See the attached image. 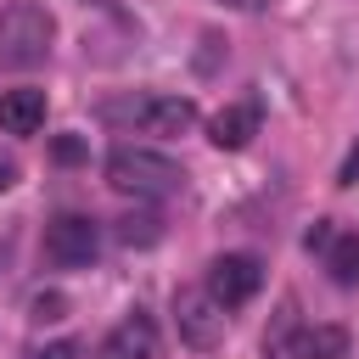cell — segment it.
I'll list each match as a JSON object with an SVG mask.
<instances>
[{
  "mask_svg": "<svg viewBox=\"0 0 359 359\" xmlns=\"http://www.w3.org/2000/svg\"><path fill=\"white\" fill-rule=\"evenodd\" d=\"M50 39H56V22L45 6L17 0L0 11V62L6 67H39L50 56Z\"/></svg>",
  "mask_w": 359,
  "mask_h": 359,
  "instance_id": "cell-3",
  "label": "cell"
},
{
  "mask_svg": "<svg viewBox=\"0 0 359 359\" xmlns=\"http://www.w3.org/2000/svg\"><path fill=\"white\" fill-rule=\"evenodd\" d=\"M252 135H258V101H236V107L213 112V123H208V140L219 151H241Z\"/></svg>",
  "mask_w": 359,
  "mask_h": 359,
  "instance_id": "cell-9",
  "label": "cell"
},
{
  "mask_svg": "<svg viewBox=\"0 0 359 359\" xmlns=\"http://www.w3.org/2000/svg\"><path fill=\"white\" fill-rule=\"evenodd\" d=\"M95 247H101V236L84 213H62V219L45 224V258L62 264V269H84L95 258Z\"/></svg>",
  "mask_w": 359,
  "mask_h": 359,
  "instance_id": "cell-7",
  "label": "cell"
},
{
  "mask_svg": "<svg viewBox=\"0 0 359 359\" xmlns=\"http://www.w3.org/2000/svg\"><path fill=\"white\" fill-rule=\"evenodd\" d=\"M62 314H67V297H62V292H39V297H34V320H39V325H45V320H62Z\"/></svg>",
  "mask_w": 359,
  "mask_h": 359,
  "instance_id": "cell-13",
  "label": "cell"
},
{
  "mask_svg": "<svg viewBox=\"0 0 359 359\" xmlns=\"http://www.w3.org/2000/svg\"><path fill=\"white\" fill-rule=\"evenodd\" d=\"M50 157H56V163H79V157H84V140H73V135H62V140L50 146Z\"/></svg>",
  "mask_w": 359,
  "mask_h": 359,
  "instance_id": "cell-15",
  "label": "cell"
},
{
  "mask_svg": "<svg viewBox=\"0 0 359 359\" xmlns=\"http://www.w3.org/2000/svg\"><path fill=\"white\" fill-rule=\"evenodd\" d=\"M174 320H180V337L191 348H202V353L224 342V309L213 303L208 286H180L174 292Z\"/></svg>",
  "mask_w": 359,
  "mask_h": 359,
  "instance_id": "cell-6",
  "label": "cell"
},
{
  "mask_svg": "<svg viewBox=\"0 0 359 359\" xmlns=\"http://www.w3.org/2000/svg\"><path fill=\"white\" fill-rule=\"evenodd\" d=\"M325 269H331L337 286H359V236H353V230H348V236L337 230V241L325 247Z\"/></svg>",
  "mask_w": 359,
  "mask_h": 359,
  "instance_id": "cell-11",
  "label": "cell"
},
{
  "mask_svg": "<svg viewBox=\"0 0 359 359\" xmlns=\"http://www.w3.org/2000/svg\"><path fill=\"white\" fill-rule=\"evenodd\" d=\"M331 241H337V230H331V219H314V224H309V236H303V247H309V252H325Z\"/></svg>",
  "mask_w": 359,
  "mask_h": 359,
  "instance_id": "cell-14",
  "label": "cell"
},
{
  "mask_svg": "<svg viewBox=\"0 0 359 359\" xmlns=\"http://www.w3.org/2000/svg\"><path fill=\"white\" fill-rule=\"evenodd\" d=\"M258 286H264V264H258L252 252H219V258L208 264V292H213L219 309H241V303H252Z\"/></svg>",
  "mask_w": 359,
  "mask_h": 359,
  "instance_id": "cell-5",
  "label": "cell"
},
{
  "mask_svg": "<svg viewBox=\"0 0 359 359\" xmlns=\"http://www.w3.org/2000/svg\"><path fill=\"white\" fill-rule=\"evenodd\" d=\"M107 185L112 191H129V196H174L185 191V168L151 146H112L107 151Z\"/></svg>",
  "mask_w": 359,
  "mask_h": 359,
  "instance_id": "cell-2",
  "label": "cell"
},
{
  "mask_svg": "<svg viewBox=\"0 0 359 359\" xmlns=\"http://www.w3.org/2000/svg\"><path fill=\"white\" fill-rule=\"evenodd\" d=\"M337 185H359V146L342 157V168H337Z\"/></svg>",
  "mask_w": 359,
  "mask_h": 359,
  "instance_id": "cell-17",
  "label": "cell"
},
{
  "mask_svg": "<svg viewBox=\"0 0 359 359\" xmlns=\"http://www.w3.org/2000/svg\"><path fill=\"white\" fill-rule=\"evenodd\" d=\"M157 236H163V219H123L118 224V241L123 247H151Z\"/></svg>",
  "mask_w": 359,
  "mask_h": 359,
  "instance_id": "cell-12",
  "label": "cell"
},
{
  "mask_svg": "<svg viewBox=\"0 0 359 359\" xmlns=\"http://www.w3.org/2000/svg\"><path fill=\"white\" fill-rule=\"evenodd\" d=\"M45 123V90H6L0 95V129L6 135H39Z\"/></svg>",
  "mask_w": 359,
  "mask_h": 359,
  "instance_id": "cell-10",
  "label": "cell"
},
{
  "mask_svg": "<svg viewBox=\"0 0 359 359\" xmlns=\"http://www.w3.org/2000/svg\"><path fill=\"white\" fill-rule=\"evenodd\" d=\"M101 123H118V129H140V135H185L196 123V101L191 95H157V90H140V95H107L95 107Z\"/></svg>",
  "mask_w": 359,
  "mask_h": 359,
  "instance_id": "cell-1",
  "label": "cell"
},
{
  "mask_svg": "<svg viewBox=\"0 0 359 359\" xmlns=\"http://www.w3.org/2000/svg\"><path fill=\"white\" fill-rule=\"evenodd\" d=\"M11 185H17V163H11V157H0V191H11Z\"/></svg>",
  "mask_w": 359,
  "mask_h": 359,
  "instance_id": "cell-18",
  "label": "cell"
},
{
  "mask_svg": "<svg viewBox=\"0 0 359 359\" xmlns=\"http://www.w3.org/2000/svg\"><path fill=\"white\" fill-rule=\"evenodd\" d=\"M28 359H79V348H73V342H45V348H34Z\"/></svg>",
  "mask_w": 359,
  "mask_h": 359,
  "instance_id": "cell-16",
  "label": "cell"
},
{
  "mask_svg": "<svg viewBox=\"0 0 359 359\" xmlns=\"http://www.w3.org/2000/svg\"><path fill=\"white\" fill-rule=\"evenodd\" d=\"M269 359H342L348 353V331L342 325H297V309L286 303L275 331L264 337Z\"/></svg>",
  "mask_w": 359,
  "mask_h": 359,
  "instance_id": "cell-4",
  "label": "cell"
},
{
  "mask_svg": "<svg viewBox=\"0 0 359 359\" xmlns=\"http://www.w3.org/2000/svg\"><path fill=\"white\" fill-rule=\"evenodd\" d=\"M95 359H157V325H151V314H123L107 337H101V348H95Z\"/></svg>",
  "mask_w": 359,
  "mask_h": 359,
  "instance_id": "cell-8",
  "label": "cell"
}]
</instances>
